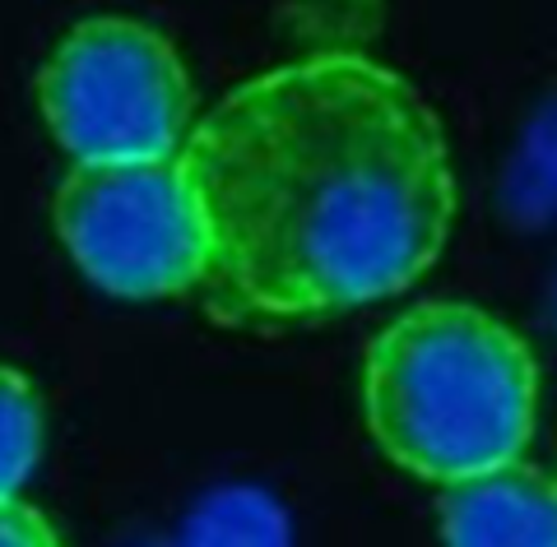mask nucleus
<instances>
[{"instance_id": "obj_1", "label": "nucleus", "mask_w": 557, "mask_h": 547, "mask_svg": "<svg viewBox=\"0 0 557 547\" xmlns=\"http://www.w3.org/2000/svg\"><path fill=\"white\" fill-rule=\"evenodd\" d=\"M223 321L302 325L386 302L446 251L456 167L437 112L368 51H307L228 88L177 153Z\"/></svg>"}, {"instance_id": "obj_2", "label": "nucleus", "mask_w": 557, "mask_h": 547, "mask_svg": "<svg viewBox=\"0 0 557 547\" xmlns=\"http://www.w3.org/2000/svg\"><path fill=\"white\" fill-rule=\"evenodd\" d=\"M362 418L386 460L423 483L516 464L539 422V362L469 302H418L368 344Z\"/></svg>"}, {"instance_id": "obj_3", "label": "nucleus", "mask_w": 557, "mask_h": 547, "mask_svg": "<svg viewBox=\"0 0 557 547\" xmlns=\"http://www.w3.org/2000/svg\"><path fill=\"white\" fill-rule=\"evenodd\" d=\"M190 75L153 24L79 20L38 70V112L75 163H159L190 135Z\"/></svg>"}, {"instance_id": "obj_4", "label": "nucleus", "mask_w": 557, "mask_h": 547, "mask_svg": "<svg viewBox=\"0 0 557 547\" xmlns=\"http://www.w3.org/2000/svg\"><path fill=\"white\" fill-rule=\"evenodd\" d=\"M65 256L94 288L126 302H159L205 284L209 237L177 158L75 163L51 196Z\"/></svg>"}, {"instance_id": "obj_5", "label": "nucleus", "mask_w": 557, "mask_h": 547, "mask_svg": "<svg viewBox=\"0 0 557 547\" xmlns=\"http://www.w3.org/2000/svg\"><path fill=\"white\" fill-rule=\"evenodd\" d=\"M437 529L442 547H557V473L516 460L446 483Z\"/></svg>"}, {"instance_id": "obj_6", "label": "nucleus", "mask_w": 557, "mask_h": 547, "mask_svg": "<svg viewBox=\"0 0 557 547\" xmlns=\"http://www.w3.org/2000/svg\"><path fill=\"white\" fill-rule=\"evenodd\" d=\"M177 547H293V534L274 497L256 487H228L196 506Z\"/></svg>"}, {"instance_id": "obj_7", "label": "nucleus", "mask_w": 557, "mask_h": 547, "mask_svg": "<svg viewBox=\"0 0 557 547\" xmlns=\"http://www.w3.org/2000/svg\"><path fill=\"white\" fill-rule=\"evenodd\" d=\"M502 204L525 227L557 223V98L544 102L520 130L507 176H502Z\"/></svg>"}, {"instance_id": "obj_8", "label": "nucleus", "mask_w": 557, "mask_h": 547, "mask_svg": "<svg viewBox=\"0 0 557 547\" xmlns=\"http://www.w3.org/2000/svg\"><path fill=\"white\" fill-rule=\"evenodd\" d=\"M42 395L20 366L0 362V501L20 497V487L33 478L42 460Z\"/></svg>"}, {"instance_id": "obj_9", "label": "nucleus", "mask_w": 557, "mask_h": 547, "mask_svg": "<svg viewBox=\"0 0 557 547\" xmlns=\"http://www.w3.org/2000/svg\"><path fill=\"white\" fill-rule=\"evenodd\" d=\"M381 20V0H288V24L307 33L311 51H362Z\"/></svg>"}, {"instance_id": "obj_10", "label": "nucleus", "mask_w": 557, "mask_h": 547, "mask_svg": "<svg viewBox=\"0 0 557 547\" xmlns=\"http://www.w3.org/2000/svg\"><path fill=\"white\" fill-rule=\"evenodd\" d=\"M0 547H61V534L38 506L5 497L0 501Z\"/></svg>"}, {"instance_id": "obj_11", "label": "nucleus", "mask_w": 557, "mask_h": 547, "mask_svg": "<svg viewBox=\"0 0 557 547\" xmlns=\"http://www.w3.org/2000/svg\"><path fill=\"white\" fill-rule=\"evenodd\" d=\"M553 315H557V288H553Z\"/></svg>"}]
</instances>
